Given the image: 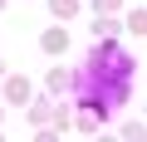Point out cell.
Listing matches in <instances>:
<instances>
[{
  "label": "cell",
  "mask_w": 147,
  "mask_h": 142,
  "mask_svg": "<svg viewBox=\"0 0 147 142\" xmlns=\"http://www.w3.org/2000/svg\"><path fill=\"white\" fill-rule=\"evenodd\" d=\"M123 142H147V127H142V122H127V127H123Z\"/></svg>",
  "instance_id": "obj_3"
},
{
  "label": "cell",
  "mask_w": 147,
  "mask_h": 142,
  "mask_svg": "<svg viewBox=\"0 0 147 142\" xmlns=\"http://www.w3.org/2000/svg\"><path fill=\"white\" fill-rule=\"evenodd\" d=\"M69 83H74V79H69V74H64V69H54V74H49V88H54V93H64V88H69Z\"/></svg>",
  "instance_id": "obj_4"
},
{
  "label": "cell",
  "mask_w": 147,
  "mask_h": 142,
  "mask_svg": "<svg viewBox=\"0 0 147 142\" xmlns=\"http://www.w3.org/2000/svg\"><path fill=\"white\" fill-rule=\"evenodd\" d=\"M127 25H132L137 34H147V10H132V15H127Z\"/></svg>",
  "instance_id": "obj_5"
},
{
  "label": "cell",
  "mask_w": 147,
  "mask_h": 142,
  "mask_svg": "<svg viewBox=\"0 0 147 142\" xmlns=\"http://www.w3.org/2000/svg\"><path fill=\"white\" fill-rule=\"evenodd\" d=\"M44 49H49V54L69 49V34H64V30H49V34H44Z\"/></svg>",
  "instance_id": "obj_1"
},
{
  "label": "cell",
  "mask_w": 147,
  "mask_h": 142,
  "mask_svg": "<svg viewBox=\"0 0 147 142\" xmlns=\"http://www.w3.org/2000/svg\"><path fill=\"white\" fill-rule=\"evenodd\" d=\"M5 93H10V103H25V98H30V83H25V79H10Z\"/></svg>",
  "instance_id": "obj_2"
},
{
  "label": "cell",
  "mask_w": 147,
  "mask_h": 142,
  "mask_svg": "<svg viewBox=\"0 0 147 142\" xmlns=\"http://www.w3.org/2000/svg\"><path fill=\"white\" fill-rule=\"evenodd\" d=\"M98 142H103V137H98Z\"/></svg>",
  "instance_id": "obj_6"
}]
</instances>
